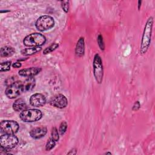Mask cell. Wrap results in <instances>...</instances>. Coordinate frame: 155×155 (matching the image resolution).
<instances>
[{
  "label": "cell",
  "instance_id": "6da1fadb",
  "mask_svg": "<svg viewBox=\"0 0 155 155\" xmlns=\"http://www.w3.org/2000/svg\"><path fill=\"white\" fill-rule=\"evenodd\" d=\"M153 26V18L152 16H150L148 18L146 22L142 37L141 44L140 47V53L141 54H144L145 53H146L150 47L151 39Z\"/></svg>",
  "mask_w": 155,
  "mask_h": 155
},
{
  "label": "cell",
  "instance_id": "7a4b0ae2",
  "mask_svg": "<svg viewBox=\"0 0 155 155\" xmlns=\"http://www.w3.org/2000/svg\"><path fill=\"white\" fill-rule=\"evenodd\" d=\"M46 38L45 36L39 33H33L27 36L23 41L24 44L27 47H40L45 44Z\"/></svg>",
  "mask_w": 155,
  "mask_h": 155
},
{
  "label": "cell",
  "instance_id": "3957f363",
  "mask_svg": "<svg viewBox=\"0 0 155 155\" xmlns=\"http://www.w3.org/2000/svg\"><path fill=\"white\" fill-rule=\"evenodd\" d=\"M19 117L25 122H33L40 120L42 117V113L38 109H26L21 112Z\"/></svg>",
  "mask_w": 155,
  "mask_h": 155
},
{
  "label": "cell",
  "instance_id": "277c9868",
  "mask_svg": "<svg viewBox=\"0 0 155 155\" xmlns=\"http://www.w3.org/2000/svg\"><path fill=\"white\" fill-rule=\"evenodd\" d=\"M54 25L53 18L48 15L40 16L35 22L36 28L41 31H45L52 28Z\"/></svg>",
  "mask_w": 155,
  "mask_h": 155
},
{
  "label": "cell",
  "instance_id": "5b68a950",
  "mask_svg": "<svg viewBox=\"0 0 155 155\" xmlns=\"http://www.w3.org/2000/svg\"><path fill=\"white\" fill-rule=\"evenodd\" d=\"M93 74L96 81L98 84L102 82L103 76H104V68L102 65V61L101 56L99 54H96L94 56L93 63Z\"/></svg>",
  "mask_w": 155,
  "mask_h": 155
},
{
  "label": "cell",
  "instance_id": "8992f818",
  "mask_svg": "<svg viewBox=\"0 0 155 155\" xmlns=\"http://www.w3.org/2000/svg\"><path fill=\"white\" fill-rule=\"evenodd\" d=\"M23 91L22 82L21 81H15L8 86L5 93L8 98L12 99L19 96Z\"/></svg>",
  "mask_w": 155,
  "mask_h": 155
},
{
  "label": "cell",
  "instance_id": "52a82bcc",
  "mask_svg": "<svg viewBox=\"0 0 155 155\" xmlns=\"http://www.w3.org/2000/svg\"><path fill=\"white\" fill-rule=\"evenodd\" d=\"M18 143V139L15 134H5L0 137L1 147L7 149L15 148Z\"/></svg>",
  "mask_w": 155,
  "mask_h": 155
},
{
  "label": "cell",
  "instance_id": "ba28073f",
  "mask_svg": "<svg viewBox=\"0 0 155 155\" xmlns=\"http://www.w3.org/2000/svg\"><path fill=\"white\" fill-rule=\"evenodd\" d=\"M19 128V124L15 120H5L1 122V130L5 134H15Z\"/></svg>",
  "mask_w": 155,
  "mask_h": 155
},
{
  "label": "cell",
  "instance_id": "9c48e42d",
  "mask_svg": "<svg viewBox=\"0 0 155 155\" xmlns=\"http://www.w3.org/2000/svg\"><path fill=\"white\" fill-rule=\"evenodd\" d=\"M50 104L58 108H64L67 107L68 101L67 97L62 94H58L54 96L50 101Z\"/></svg>",
  "mask_w": 155,
  "mask_h": 155
},
{
  "label": "cell",
  "instance_id": "30bf717a",
  "mask_svg": "<svg viewBox=\"0 0 155 155\" xmlns=\"http://www.w3.org/2000/svg\"><path fill=\"white\" fill-rule=\"evenodd\" d=\"M46 103L45 96L41 93H35L30 97V104L31 105L36 107H39L44 105Z\"/></svg>",
  "mask_w": 155,
  "mask_h": 155
},
{
  "label": "cell",
  "instance_id": "8fae6325",
  "mask_svg": "<svg viewBox=\"0 0 155 155\" xmlns=\"http://www.w3.org/2000/svg\"><path fill=\"white\" fill-rule=\"evenodd\" d=\"M41 71V68L39 67H30L27 68L21 69L18 71L20 76L24 77H34L39 74Z\"/></svg>",
  "mask_w": 155,
  "mask_h": 155
},
{
  "label": "cell",
  "instance_id": "7c38bea8",
  "mask_svg": "<svg viewBox=\"0 0 155 155\" xmlns=\"http://www.w3.org/2000/svg\"><path fill=\"white\" fill-rule=\"evenodd\" d=\"M47 133V129L45 127H38L31 129L30 131V136L35 139H38L43 137Z\"/></svg>",
  "mask_w": 155,
  "mask_h": 155
},
{
  "label": "cell",
  "instance_id": "4fadbf2b",
  "mask_svg": "<svg viewBox=\"0 0 155 155\" xmlns=\"http://www.w3.org/2000/svg\"><path fill=\"white\" fill-rule=\"evenodd\" d=\"M85 53V42L83 37H81L76 45L75 54L78 57H82Z\"/></svg>",
  "mask_w": 155,
  "mask_h": 155
},
{
  "label": "cell",
  "instance_id": "5bb4252c",
  "mask_svg": "<svg viewBox=\"0 0 155 155\" xmlns=\"http://www.w3.org/2000/svg\"><path fill=\"white\" fill-rule=\"evenodd\" d=\"M35 85H36L35 79L33 77L28 78L22 82L24 91L27 92V91L32 90L35 88Z\"/></svg>",
  "mask_w": 155,
  "mask_h": 155
},
{
  "label": "cell",
  "instance_id": "9a60e30c",
  "mask_svg": "<svg viewBox=\"0 0 155 155\" xmlns=\"http://www.w3.org/2000/svg\"><path fill=\"white\" fill-rule=\"evenodd\" d=\"M13 108L16 111H22L27 108V105L25 101L22 99H19L16 100L13 104Z\"/></svg>",
  "mask_w": 155,
  "mask_h": 155
},
{
  "label": "cell",
  "instance_id": "2e32d148",
  "mask_svg": "<svg viewBox=\"0 0 155 155\" xmlns=\"http://www.w3.org/2000/svg\"><path fill=\"white\" fill-rule=\"evenodd\" d=\"M15 52V49L10 46H5L1 48L0 54L1 57L12 56Z\"/></svg>",
  "mask_w": 155,
  "mask_h": 155
},
{
  "label": "cell",
  "instance_id": "e0dca14e",
  "mask_svg": "<svg viewBox=\"0 0 155 155\" xmlns=\"http://www.w3.org/2000/svg\"><path fill=\"white\" fill-rule=\"evenodd\" d=\"M41 47H32L25 48L21 51V53L23 55L25 56H30L33 54H35L41 50Z\"/></svg>",
  "mask_w": 155,
  "mask_h": 155
},
{
  "label": "cell",
  "instance_id": "ac0fdd59",
  "mask_svg": "<svg viewBox=\"0 0 155 155\" xmlns=\"http://www.w3.org/2000/svg\"><path fill=\"white\" fill-rule=\"evenodd\" d=\"M12 61H7L4 62H2L1 64V67H0V71L1 72L2 71H7L10 70V66H11Z\"/></svg>",
  "mask_w": 155,
  "mask_h": 155
},
{
  "label": "cell",
  "instance_id": "d6986e66",
  "mask_svg": "<svg viewBox=\"0 0 155 155\" xmlns=\"http://www.w3.org/2000/svg\"><path fill=\"white\" fill-rule=\"evenodd\" d=\"M58 47H59V44H58V43H53V44H51L49 47H47V48L43 51V53H44V54H48V53L52 52L53 51H54V50H56Z\"/></svg>",
  "mask_w": 155,
  "mask_h": 155
},
{
  "label": "cell",
  "instance_id": "ffe728a7",
  "mask_svg": "<svg viewBox=\"0 0 155 155\" xmlns=\"http://www.w3.org/2000/svg\"><path fill=\"white\" fill-rule=\"evenodd\" d=\"M55 144H56V142L51 137L48 139L45 145V150L46 151L51 150L54 147Z\"/></svg>",
  "mask_w": 155,
  "mask_h": 155
},
{
  "label": "cell",
  "instance_id": "44dd1931",
  "mask_svg": "<svg viewBox=\"0 0 155 155\" xmlns=\"http://www.w3.org/2000/svg\"><path fill=\"white\" fill-rule=\"evenodd\" d=\"M59 131L58 130V129L56 127H53L51 130V138L55 141L57 142L59 140Z\"/></svg>",
  "mask_w": 155,
  "mask_h": 155
},
{
  "label": "cell",
  "instance_id": "7402d4cb",
  "mask_svg": "<svg viewBox=\"0 0 155 155\" xmlns=\"http://www.w3.org/2000/svg\"><path fill=\"white\" fill-rule=\"evenodd\" d=\"M67 129V123L65 121H62L59 128V133L61 135H64Z\"/></svg>",
  "mask_w": 155,
  "mask_h": 155
},
{
  "label": "cell",
  "instance_id": "603a6c76",
  "mask_svg": "<svg viewBox=\"0 0 155 155\" xmlns=\"http://www.w3.org/2000/svg\"><path fill=\"white\" fill-rule=\"evenodd\" d=\"M97 44L98 45L100 48V49L101 50H104L105 49V44L104 42V40H103V37L101 35H99L97 36Z\"/></svg>",
  "mask_w": 155,
  "mask_h": 155
},
{
  "label": "cell",
  "instance_id": "cb8c5ba5",
  "mask_svg": "<svg viewBox=\"0 0 155 155\" xmlns=\"http://www.w3.org/2000/svg\"><path fill=\"white\" fill-rule=\"evenodd\" d=\"M61 7L65 13H67L69 9V2L68 1H61Z\"/></svg>",
  "mask_w": 155,
  "mask_h": 155
},
{
  "label": "cell",
  "instance_id": "d4e9b609",
  "mask_svg": "<svg viewBox=\"0 0 155 155\" xmlns=\"http://www.w3.org/2000/svg\"><path fill=\"white\" fill-rule=\"evenodd\" d=\"M140 107V104L139 101H136L134 102L133 107H132V110L133 111H137Z\"/></svg>",
  "mask_w": 155,
  "mask_h": 155
},
{
  "label": "cell",
  "instance_id": "484cf974",
  "mask_svg": "<svg viewBox=\"0 0 155 155\" xmlns=\"http://www.w3.org/2000/svg\"><path fill=\"white\" fill-rule=\"evenodd\" d=\"M22 66V64L21 62H15L12 64V67L13 68H20Z\"/></svg>",
  "mask_w": 155,
  "mask_h": 155
},
{
  "label": "cell",
  "instance_id": "4316f807",
  "mask_svg": "<svg viewBox=\"0 0 155 155\" xmlns=\"http://www.w3.org/2000/svg\"><path fill=\"white\" fill-rule=\"evenodd\" d=\"M76 153H77L76 150L73 148V149L70 150V151L68 153H67V154H76Z\"/></svg>",
  "mask_w": 155,
  "mask_h": 155
},
{
  "label": "cell",
  "instance_id": "83f0119b",
  "mask_svg": "<svg viewBox=\"0 0 155 155\" xmlns=\"http://www.w3.org/2000/svg\"><path fill=\"white\" fill-rule=\"evenodd\" d=\"M140 5H141V1H138V9H139V10L140 9Z\"/></svg>",
  "mask_w": 155,
  "mask_h": 155
},
{
  "label": "cell",
  "instance_id": "f1b7e54d",
  "mask_svg": "<svg viewBox=\"0 0 155 155\" xmlns=\"http://www.w3.org/2000/svg\"><path fill=\"white\" fill-rule=\"evenodd\" d=\"M105 154H111V153H110V152H107V153H105Z\"/></svg>",
  "mask_w": 155,
  "mask_h": 155
}]
</instances>
